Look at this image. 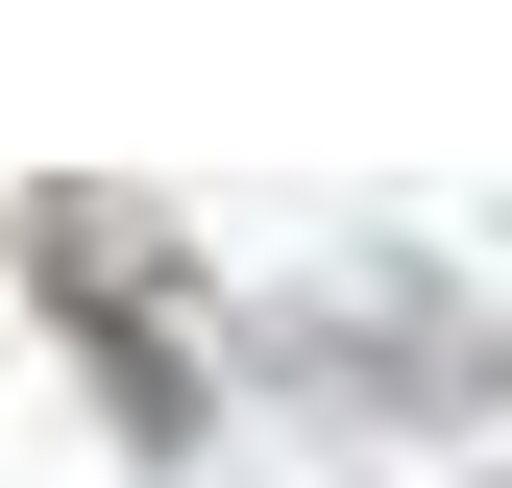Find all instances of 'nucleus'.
<instances>
[{
	"instance_id": "obj_1",
	"label": "nucleus",
	"mask_w": 512,
	"mask_h": 488,
	"mask_svg": "<svg viewBox=\"0 0 512 488\" xmlns=\"http://www.w3.org/2000/svg\"><path fill=\"white\" fill-rule=\"evenodd\" d=\"M25 269H49V318L98 342V391H122V440H196V391H171V318H147V293L98 269V220H74V196L25 220Z\"/></svg>"
}]
</instances>
